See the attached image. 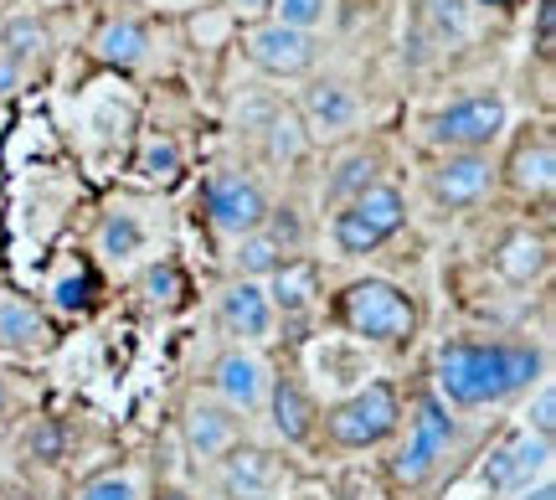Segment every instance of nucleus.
<instances>
[{
    "mask_svg": "<svg viewBox=\"0 0 556 500\" xmlns=\"http://www.w3.org/2000/svg\"><path fill=\"white\" fill-rule=\"evenodd\" d=\"M541 377H552V361L536 340L454 336L433 351V392L454 413H484V408L520 402Z\"/></svg>",
    "mask_w": 556,
    "mask_h": 500,
    "instance_id": "nucleus-1",
    "label": "nucleus"
},
{
    "mask_svg": "<svg viewBox=\"0 0 556 500\" xmlns=\"http://www.w3.org/2000/svg\"><path fill=\"white\" fill-rule=\"evenodd\" d=\"M330 325L340 336L361 340L366 351H407L422 336V304L407 284L356 274L330 295Z\"/></svg>",
    "mask_w": 556,
    "mask_h": 500,
    "instance_id": "nucleus-2",
    "label": "nucleus"
},
{
    "mask_svg": "<svg viewBox=\"0 0 556 500\" xmlns=\"http://www.w3.org/2000/svg\"><path fill=\"white\" fill-rule=\"evenodd\" d=\"M458 449V418L454 408H443L433 387H422L413 402H407V418H402V434L387 449V485L397 496H417L443 475V464L454 460Z\"/></svg>",
    "mask_w": 556,
    "mask_h": 500,
    "instance_id": "nucleus-3",
    "label": "nucleus"
},
{
    "mask_svg": "<svg viewBox=\"0 0 556 500\" xmlns=\"http://www.w3.org/2000/svg\"><path fill=\"white\" fill-rule=\"evenodd\" d=\"M402 418H407V398L397 382L366 377L361 387L319 408V443H330L336 454H371L397 439Z\"/></svg>",
    "mask_w": 556,
    "mask_h": 500,
    "instance_id": "nucleus-4",
    "label": "nucleus"
},
{
    "mask_svg": "<svg viewBox=\"0 0 556 500\" xmlns=\"http://www.w3.org/2000/svg\"><path fill=\"white\" fill-rule=\"evenodd\" d=\"M407 222H413V201L402 191L397 180H377V186H366L361 197L340 201L336 212H330V248H336L340 259H371L381 253L387 242H397L407 233Z\"/></svg>",
    "mask_w": 556,
    "mask_h": 500,
    "instance_id": "nucleus-5",
    "label": "nucleus"
},
{
    "mask_svg": "<svg viewBox=\"0 0 556 500\" xmlns=\"http://www.w3.org/2000/svg\"><path fill=\"white\" fill-rule=\"evenodd\" d=\"M510 135V103L500 88H469L438 103L422 120V140L433 155H454V150H495Z\"/></svg>",
    "mask_w": 556,
    "mask_h": 500,
    "instance_id": "nucleus-6",
    "label": "nucleus"
},
{
    "mask_svg": "<svg viewBox=\"0 0 556 500\" xmlns=\"http://www.w3.org/2000/svg\"><path fill=\"white\" fill-rule=\"evenodd\" d=\"M206 475H212V496L217 500H289V490H294L289 449L258 439L232 443Z\"/></svg>",
    "mask_w": 556,
    "mask_h": 500,
    "instance_id": "nucleus-7",
    "label": "nucleus"
},
{
    "mask_svg": "<svg viewBox=\"0 0 556 500\" xmlns=\"http://www.w3.org/2000/svg\"><path fill=\"white\" fill-rule=\"evenodd\" d=\"M197 201H201L206 227H212L222 242L242 238V233H258L263 222H268V207H274L268 186H263L253 171H242V165H212V171L201 176Z\"/></svg>",
    "mask_w": 556,
    "mask_h": 500,
    "instance_id": "nucleus-8",
    "label": "nucleus"
},
{
    "mask_svg": "<svg viewBox=\"0 0 556 500\" xmlns=\"http://www.w3.org/2000/svg\"><path fill=\"white\" fill-rule=\"evenodd\" d=\"M495 150H454V155H433L422 171V197L433 212L458 217V212H475L495 197Z\"/></svg>",
    "mask_w": 556,
    "mask_h": 500,
    "instance_id": "nucleus-9",
    "label": "nucleus"
},
{
    "mask_svg": "<svg viewBox=\"0 0 556 500\" xmlns=\"http://www.w3.org/2000/svg\"><path fill=\"white\" fill-rule=\"evenodd\" d=\"M242 58L263 78L304 83L319 67V37L315 32H294L283 21H253V26H242Z\"/></svg>",
    "mask_w": 556,
    "mask_h": 500,
    "instance_id": "nucleus-10",
    "label": "nucleus"
},
{
    "mask_svg": "<svg viewBox=\"0 0 556 500\" xmlns=\"http://www.w3.org/2000/svg\"><path fill=\"white\" fill-rule=\"evenodd\" d=\"M495 176L516 201H526V207H546L552 191H556V135H552V124H526L516 140H510L505 161H495Z\"/></svg>",
    "mask_w": 556,
    "mask_h": 500,
    "instance_id": "nucleus-11",
    "label": "nucleus"
},
{
    "mask_svg": "<svg viewBox=\"0 0 556 500\" xmlns=\"http://www.w3.org/2000/svg\"><path fill=\"white\" fill-rule=\"evenodd\" d=\"M552 439H541V434H531V428H510V434H500L495 443H490V454H484V464H479V485L490 490V496H516V490H526V485H536L552 475Z\"/></svg>",
    "mask_w": 556,
    "mask_h": 500,
    "instance_id": "nucleus-12",
    "label": "nucleus"
},
{
    "mask_svg": "<svg viewBox=\"0 0 556 500\" xmlns=\"http://www.w3.org/2000/svg\"><path fill=\"white\" fill-rule=\"evenodd\" d=\"M268 382H274V366L263 357V346H232L227 340L217 357L206 361V392L217 402H227L232 413H242V418L263 413Z\"/></svg>",
    "mask_w": 556,
    "mask_h": 500,
    "instance_id": "nucleus-13",
    "label": "nucleus"
},
{
    "mask_svg": "<svg viewBox=\"0 0 556 500\" xmlns=\"http://www.w3.org/2000/svg\"><path fill=\"white\" fill-rule=\"evenodd\" d=\"M294 114H299V124H304L309 140H345V135L361 124L366 103H361L351 78H340V73H309L304 88H299Z\"/></svg>",
    "mask_w": 556,
    "mask_h": 500,
    "instance_id": "nucleus-14",
    "label": "nucleus"
},
{
    "mask_svg": "<svg viewBox=\"0 0 556 500\" xmlns=\"http://www.w3.org/2000/svg\"><path fill=\"white\" fill-rule=\"evenodd\" d=\"M180 449H186V460L201 464V470H212V464L232 449V443L248 439V418L242 413H232L227 402H217L212 392H201V398H191L186 408H180Z\"/></svg>",
    "mask_w": 556,
    "mask_h": 500,
    "instance_id": "nucleus-15",
    "label": "nucleus"
},
{
    "mask_svg": "<svg viewBox=\"0 0 556 500\" xmlns=\"http://www.w3.org/2000/svg\"><path fill=\"white\" fill-rule=\"evenodd\" d=\"M212 321H217V330L232 340V346H268V340L278 336V325H283L274 315L268 295H263V284L232 279V274H227V284L212 295Z\"/></svg>",
    "mask_w": 556,
    "mask_h": 500,
    "instance_id": "nucleus-16",
    "label": "nucleus"
},
{
    "mask_svg": "<svg viewBox=\"0 0 556 500\" xmlns=\"http://www.w3.org/2000/svg\"><path fill=\"white\" fill-rule=\"evenodd\" d=\"M58 346H62V325L47 304L21 295V289H0V351H11L21 361H37V357H52Z\"/></svg>",
    "mask_w": 556,
    "mask_h": 500,
    "instance_id": "nucleus-17",
    "label": "nucleus"
},
{
    "mask_svg": "<svg viewBox=\"0 0 556 500\" xmlns=\"http://www.w3.org/2000/svg\"><path fill=\"white\" fill-rule=\"evenodd\" d=\"M263 418H268V434L278 439V449H309L319 443V398L309 382L299 377H278L268 382V398H263Z\"/></svg>",
    "mask_w": 556,
    "mask_h": 500,
    "instance_id": "nucleus-18",
    "label": "nucleus"
},
{
    "mask_svg": "<svg viewBox=\"0 0 556 500\" xmlns=\"http://www.w3.org/2000/svg\"><path fill=\"white\" fill-rule=\"evenodd\" d=\"M103 268L93 263L88 248L78 253H62L52 268H47V284H41V304L52 310V315H67V321H78V315H93L103 304Z\"/></svg>",
    "mask_w": 556,
    "mask_h": 500,
    "instance_id": "nucleus-19",
    "label": "nucleus"
},
{
    "mask_svg": "<svg viewBox=\"0 0 556 500\" xmlns=\"http://www.w3.org/2000/svg\"><path fill=\"white\" fill-rule=\"evenodd\" d=\"M263 295L274 304L278 321H304V315H315L319 304H325V263L315 253H294V259H283L263 279Z\"/></svg>",
    "mask_w": 556,
    "mask_h": 500,
    "instance_id": "nucleus-20",
    "label": "nucleus"
},
{
    "mask_svg": "<svg viewBox=\"0 0 556 500\" xmlns=\"http://www.w3.org/2000/svg\"><path fill=\"white\" fill-rule=\"evenodd\" d=\"M88 253L99 268H139L150 253V222L139 217L135 207H109L93 222V238H88Z\"/></svg>",
    "mask_w": 556,
    "mask_h": 500,
    "instance_id": "nucleus-21",
    "label": "nucleus"
},
{
    "mask_svg": "<svg viewBox=\"0 0 556 500\" xmlns=\"http://www.w3.org/2000/svg\"><path fill=\"white\" fill-rule=\"evenodd\" d=\"M490 268H495L510 289H531V284H541L552 274V238H546L541 227H510V233L495 242Z\"/></svg>",
    "mask_w": 556,
    "mask_h": 500,
    "instance_id": "nucleus-22",
    "label": "nucleus"
},
{
    "mask_svg": "<svg viewBox=\"0 0 556 500\" xmlns=\"http://www.w3.org/2000/svg\"><path fill=\"white\" fill-rule=\"evenodd\" d=\"M155 52V32H150V21L139 16V11H114V16H103V26L93 32V58L103 67H114V73H135L144 67Z\"/></svg>",
    "mask_w": 556,
    "mask_h": 500,
    "instance_id": "nucleus-23",
    "label": "nucleus"
},
{
    "mask_svg": "<svg viewBox=\"0 0 556 500\" xmlns=\"http://www.w3.org/2000/svg\"><path fill=\"white\" fill-rule=\"evenodd\" d=\"M377 180H387V155H381L377 145H351V150H340L336 161H330L325 180H319V201L336 212L340 201L361 197V191L377 186Z\"/></svg>",
    "mask_w": 556,
    "mask_h": 500,
    "instance_id": "nucleus-24",
    "label": "nucleus"
},
{
    "mask_svg": "<svg viewBox=\"0 0 556 500\" xmlns=\"http://www.w3.org/2000/svg\"><path fill=\"white\" fill-rule=\"evenodd\" d=\"M309 366H315V387H330L336 398L351 392V387H361L366 377H377V372H371V351L351 336H325L315 351H309Z\"/></svg>",
    "mask_w": 556,
    "mask_h": 500,
    "instance_id": "nucleus-25",
    "label": "nucleus"
},
{
    "mask_svg": "<svg viewBox=\"0 0 556 500\" xmlns=\"http://www.w3.org/2000/svg\"><path fill=\"white\" fill-rule=\"evenodd\" d=\"M52 26L37 16V11H5V26H0V58L16 62L21 73L31 78L52 62Z\"/></svg>",
    "mask_w": 556,
    "mask_h": 500,
    "instance_id": "nucleus-26",
    "label": "nucleus"
},
{
    "mask_svg": "<svg viewBox=\"0 0 556 500\" xmlns=\"http://www.w3.org/2000/svg\"><path fill=\"white\" fill-rule=\"evenodd\" d=\"M469 0H417L413 5V32L428 52H448L469 37Z\"/></svg>",
    "mask_w": 556,
    "mask_h": 500,
    "instance_id": "nucleus-27",
    "label": "nucleus"
},
{
    "mask_svg": "<svg viewBox=\"0 0 556 500\" xmlns=\"http://www.w3.org/2000/svg\"><path fill=\"white\" fill-rule=\"evenodd\" d=\"M135 289L144 295L150 310H160V315H170V310H186V304H191V279H186V268H180L170 253H155V259L139 263Z\"/></svg>",
    "mask_w": 556,
    "mask_h": 500,
    "instance_id": "nucleus-28",
    "label": "nucleus"
},
{
    "mask_svg": "<svg viewBox=\"0 0 556 500\" xmlns=\"http://www.w3.org/2000/svg\"><path fill=\"white\" fill-rule=\"evenodd\" d=\"M283 259H294V253H289V248H283L268 227H258V233H242V238L227 242V274H232V279H258L263 284Z\"/></svg>",
    "mask_w": 556,
    "mask_h": 500,
    "instance_id": "nucleus-29",
    "label": "nucleus"
},
{
    "mask_svg": "<svg viewBox=\"0 0 556 500\" xmlns=\"http://www.w3.org/2000/svg\"><path fill=\"white\" fill-rule=\"evenodd\" d=\"M129 171H135L144 186H176L180 171H186V150H180L176 135H165V129H150L144 140H139L135 161H129Z\"/></svg>",
    "mask_w": 556,
    "mask_h": 500,
    "instance_id": "nucleus-30",
    "label": "nucleus"
},
{
    "mask_svg": "<svg viewBox=\"0 0 556 500\" xmlns=\"http://www.w3.org/2000/svg\"><path fill=\"white\" fill-rule=\"evenodd\" d=\"M253 135L263 140V155H268V161H278V165L299 161V155L309 150V135H304L299 114H294V109H278V103H268V109H263V124L253 129Z\"/></svg>",
    "mask_w": 556,
    "mask_h": 500,
    "instance_id": "nucleus-31",
    "label": "nucleus"
},
{
    "mask_svg": "<svg viewBox=\"0 0 556 500\" xmlns=\"http://www.w3.org/2000/svg\"><path fill=\"white\" fill-rule=\"evenodd\" d=\"M144 475L139 470H99V475H88V480L73 490V500H144Z\"/></svg>",
    "mask_w": 556,
    "mask_h": 500,
    "instance_id": "nucleus-32",
    "label": "nucleus"
},
{
    "mask_svg": "<svg viewBox=\"0 0 556 500\" xmlns=\"http://www.w3.org/2000/svg\"><path fill=\"white\" fill-rule=\"evenodd\" d=\"M520 428H531L541 439H556V382L541 377L531 392H526V413H520Z\"/></svg>",
    "mask_w": 556,
    "mask_h": 500,
    "instance_id": "nucleus-33",
    "label": "nucleus"
},
{
    "mask_svg": "<svg viewBox=\"0 0 556 500\" xmlns=\"http://www.w3.org/2000/svg\"><path fill=\"white\" fill-rule=\"evenodd\" d=\"M330 16H336V0H274L268 21H283L294 32H319V26H330Z\"/></svg>",
    "mask_w": 556,
    "mask_h": 500,
    "instance_id": "nucleus-34",
    "label": "nucleus"
},
{
    "mask_svg": "<svg viewBox=\"0 0 556 500\" xmlns=\"http://www.w3.org/2000/svg\"><path fill=\"white\" fill-rule=\"evenodd\" d=\"M26 460L31 464H62L67 460V434L58 418H37L26 428Z\"/></svg>",
    "mask_w": 556,
    "mask_h": 500,
    "instance_id": "nucleus-35",
    "label": "nucleus"
},
{
    "mask_svg": "<svg viewBox=\"0 0 556 500\" xmlns=\"http://www.w3.org/2000/svg\"><path fill=\"white\" fill-rule=\"evenodd\" d=\"M556 47V0H536V52L552 58Z\"/></svg>",
    "mask_w": 556,
    "mask_h": 500,
    "instance_id": "nucleus-36",
    "label": "nucleus"
},
{
    "mask_svg": "<svg viewBox=\"0 0 556 500\" xmlns=\"http://www.w3.org/2000/svg\"><path fill=\"white\" fill-rule=\"evenodd\" d=\"M227 11H232L242 26H253V21H268V16H274V0H227Z\"/></svg>",
    "mask_w": 556,
    "mask_h": 500,
    "instance_id": "nucleus-37",
    "label": "nucleus"
},
{
    "mask_svg": "<svg viewBox=\"0 0 556 500\" xmlns=\"http://www.w3.org/2000/svg\"><path fill=\"white\" fill-rule=\"evenodd\" d=\"M21 88H26V73H21L16 62L0 58V103H11V99L21 93Z\"/></svg>",
    "mask_w": 556,
    "mask_h": 500,
    "instance_id": "nucleus-38",
    "label": "nucleus"
},
{
    "mask_svg": "<svg viewBox=\"0 0 556 500\" xmlns=\"http://www.w3.org/2000/svg\"><path fill=\"white\" fill-rule=\"evenodd\" d=\"M16 418V387H11V377L0 372V428Z\"/></svg>",
    "mask_w": 556,
    "mask_h": 500,
    "instance_id": "nucleus-39",
    "label": "nucleus"
},
{
    "mask_svg": "<svg viewBox=\"0 0 556 500\" xmlns=\"http://www.w3.org/2000/svg\"><path fill=\"white\" fill-rule=\"evenodd\" d=\"M500 500H556V485H552V475H546V480L526 485V490H516V496H500Z\"/></svg>",
    "mask_w": 556,
    "mask_h": 500,
    "instance_id": "nucleus-40",
    "label": "nucleus"
},
{
    "mask_svg": "<svg viewBox=\"0 0 556 500\" xmlns=\"http://www.w3.org/2000/svg\"><path fill=\"white\" fill-rule=\"evenodd\" d=\"M144 500H201L197 490H186V485H160V490H150Z\"/></svg>",
    "mask_w": 556,
    "mask_h": 500,
    "instance_id": "nucleus-41",
    "label": "nucleus"
},
{
    "mask_svg": "<svg viewBox=\"0 0 556 500\" xmlns=\"http://www.w3.org/2000/svg\"><path fill=\"white\" fill-rule=\"evenodd\" d=\"M114 5H124V11H129V5H144V0H114Z\"/></svg>",
    "mask_w": 556,
    "mask_h": 500,
    "instance_id": "nucleus-42",
    "label": "nucleus"
},
{
    "mask_svg": "<svg viewBox=\"0 0 556 500\" xmlns=\"http://www.w3.org/2000/svg\"><path fill=\"white\" fill-rule=\"evenodd\" d=\"M5 500H37V496H26V490H21V496H5Z\"/></svg>",
    "mask_w": 556,
    "mask_h": 500,
    "instance_id": "nucleus-43",
    "label": "nucleus"
},
{
    "mask_svg": "<svg viewBox=\"0 0 556 500\" xmlns=\"http://www.w3.org/2000/svg\"><path fill=\"white\" fill-rule=\"evenodd\" d=\"M21 5H47V0H21Z\"/></svg>",
    "mask_w": 556,
    "mask_h": 500,
    "instance_id": "nucleus-44",
    "label": "nucleus"
},
{
    "mask_svg": "<svg viewBox=\"0 0 556 500\" xmlns=\"http://www.w3.org/2000/svg\"><path fill=\"white\" fill-rule=\"evenodd\" d=\"M0 26H5V5H0Z\"/></svg>",
    "mask_w": 556,
    "mask_h": 500,
    "instance_id": "nucleus-45",
    "label": "nucleus"
},
{
    "mask_svg": "<svg viewBox=\"0 0 556 500\" xmlns=\"http://www.w3.org/2000/svg\"><path fill=\"white\" fill-rule=\"evenodd\" d=\"M0 500H5V490H0Z\"/></svg>",
    "mask_w": 556,
    "mask_h": 500,
    "instance_id": "nucleus-46",
    "label": "nucleus"
},
{
    "mask_svg": "<svg viewBox=\"0 0 556 500\" xmlns=\"http://www.w3.org/2000/svg\"><path fill=\"white\" fill-rule=\"evenodd\" d=\"M0 242H5V238H0Z\"/></svg>",
    "mask_w": 556,
    "mask_h": 500,
    "instance_id": "nucleus-47",
    "label": "nucleus"
}]
</instances>
